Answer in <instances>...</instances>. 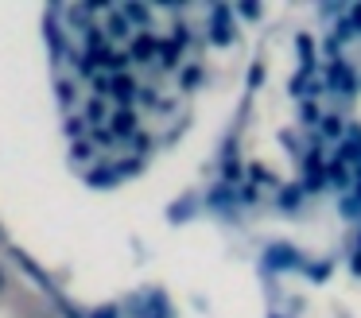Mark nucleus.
I'll return each mask as SVG.
<instances>
[{
    "label": "nucleus",
    "mask_w": 361,
    "mask_h": 318,
    "mask_svg": "<svg viewBox=\"0 0 361 318\" xmlns=\"http://www.w3.org/2000/svg\"><path fill=\"white\" fill-rule=\"evenodd\" d=\"M86 124H90V121H82V116H71V121H66V136H71L74 144H78V136L86 132Z\"/></svg>",
    "instance_id": "6e6552de"
},
{
    "label": "nucleus",
    "mask_w": 361,
    "mask_h": 318,
    "mask_svg": "<svg viewBox=\"0 0 361 318\" xmlns=\"http://www.w3.org/2000/svg\"><path fill=\"white\" fill-rule=\"evenodd\" d=\"M109 124H113V128H109L113 136H133V132H136V116L128 113V109H121V113H113V121H109Z\"/></svg>",
    "instance_id": "f03ea898"
},
{
    "label": "nucleus",
    "mask_w": 361,
    "mask_h": 318,
    "mask_svg": "<svg viewBox=\"0 0 361 318\" xmlns=\"http://www.w3.org/2000/svg\"><path fill=\"white\" fill-rule=\"evenodd\" d=\"M94 318H117V314H113V307H105V310H97Z\"/></svg>",
    "instance_id": "ddd939ff"
},
{
    "label": "nucleus",
    "mask_w": 361,
    "mask_h": 318,
    "mask_svg": "<svg viewBox=\"0 0 361 318\" xmlns=\"http://www.w3.org/2000/svg\"><path fill=\"white\" fill-rule=\"evenodd\" d=\"M90 155H94V144H90V140L82 144L78 140V144H74V159H90Z\"/></svg>",
    "instance_id": "9d476101"
},
{
    "label": "nucleus",
    "mask_w": 361,
    "mask_h": 318,
    "mask_svg": "<svg viewBox=\"0 0 361 318\" xmlns=\"http://www.w3.org/2000/svg\"><path fill=\"white\" fill-rule=\"evenodd\" d=\"M105 31H109L113 39L128 35V20H125V12H113V16H109V27H105Z\"/></svg>",
    "instance_id": "39448f33"
},
{
    "label": "nucleus",
    "mask_w": 361,
    "mask_h": 318,
    "mask_svg": "<svg viewBox=\"0 0 361 318\" xmlns=\"http://www.w3.org/2000/svg\"><path fill=\"white\" fill-rule=\"evenodd\" d=\"M322 136L338 140L342 136V121H338V116H322Z\"/></svg>",
    "instance_id": "0eeeda50"
},
{
    "label": "nucleus",
    "mask_w": 361,
    "mask_h": 318,
    "mask_svg": "<svg viewBox=\"0 0 361 318\" xmlns=\"http://www.w3.org/2000/svg\"><path fill=\"white\" fill-rule=\"evenodd\" d=\"M241 16H260V4H241Z\"/></svg>",
    "instance_id": "f8f14e48"
},
{
    "label": "nucleus",
    "mask_w": 361,
    "mask_h": 318,
    "mask_svg": "<svg viewBox=\"0 0 361 318\" xmlns=\"http://www.w3.org/2000/svg\"><path fill=\"white\" fill-rule=\"evenodd\" d=\"M74 97H78V93H74V82H59V101H63V105H74Z\"/></svg>",
    "instance_id": "1a4fd4ad"
},
{
    "label": "nucleus",
    "mask_w": 361,
    "mask_h": 318,
    "mask_svg": "<svg viewBox=\"0 0 361 318\" xmlns=\"http://www.w3.org/2000/svg\"><path fill=\"white\" fill-rule=\"evenodd\" d=\"M109 93H113V97H121V101H128V97H133V93H136L133 78H125V74L109 78Z\"/></svg>",
    "instance_id": "7ed1b4c3"
},
{
    "label": "nucleus",
    "mask_w": 361,
    "mask_h": 318,
    "mask_svg": "<svg viewBox=\"0 0 361 318\" xmlns=\"http://www.w3.org/2000/svg\"><path fill=\"white\" fill-rule=\"evenodd\" d=\"M233 39V23H229V8H214V43H229Z\"/></svg>",
    "instance_id": "f257e3e1"
},
{
    "label": "nucleus",
    "mask_w": 361,
    "mask_h": 318,
    "mask_svg": "<svg viewBox=\"0 0 361 318\" xmlns=\"http://www.w3.org/2000/svg\"><path fill=\"white\" fill-rule=\"evenodd\" d=\"M4 287H8V276H4V268H0V291H4Z\"/></svg>",
    "instance_id": "2eb2a0df"
},
{
    "label": "nucleus",
    "mask_w": 361,
    "mask_h": 318,
    "mask_svg": "<svg viewBox=\"0 0 361 318\" xmlns=\"http://www.w3.org/2000/svg\"><path fill=\"white\" fill-rule=\"evenodd\" d=\"M350 20H353V23H361V4H357V8H353V12H350Z\"/></svg>",
    "instance_id": "4468645a"
},
{
    "label": "nucleus",
    "mask_w": 361,
    "mask_h": 318,
    "mask_svg": "<svg viewBox=\"0 0 361 318\" xmlns=\"http://www.w3.org/2000/svg\"><path fill=\"white\" fill-rule=\"evenodd\" d=\"M121 12H125V20H128V23H148V16H152L144 4H125Z\"/></svg>",
    "instance_id": "20e7f679"
},
{
    "label": "nucleus",
    "mask_w": 361,
    "mask_h": 318,
    "mask_svg": "<svg viewBox=\"0 0 361 318\" xmlns=\"http://www.w3.org/2000/svg\"><path fill=\"white\" fill-rule=\"evenodd\" d=\"M133 54H136V59H152V54H156V39L140 35V39H136V47H133Z\"/></svg>",
    "instance_id": "423d86ee"
},
{
    "label": "nucleus",
    "mask_w": 361,
    "mask_h": 318,
    "mask_svg": "<svg viewBox=\"0 0 361 318\" xmlns=\"http://www.w3.org/2000/svg\"><path fill=\"white\" fill-rule=\"evenodd\" d=\"M86 116H90V121H102V116H105V109H102V101H90V109H86Z\"/></svg>",
    "instance_id": "9b49d317"
}]
</instances>
